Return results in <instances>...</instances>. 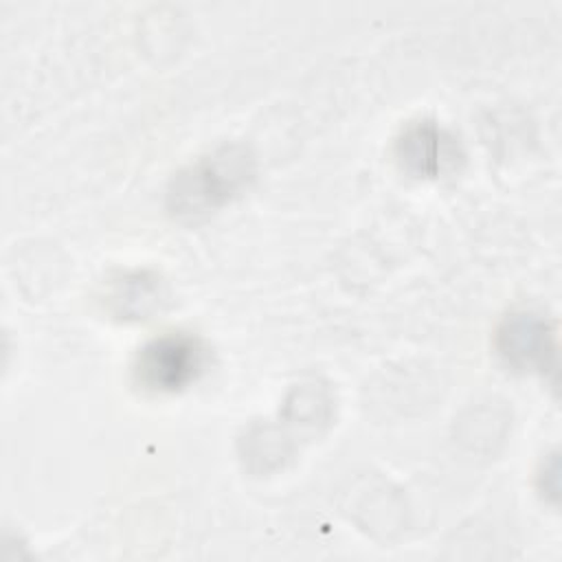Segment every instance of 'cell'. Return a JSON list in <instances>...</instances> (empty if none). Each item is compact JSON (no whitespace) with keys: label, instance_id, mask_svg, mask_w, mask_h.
<instances>
[{"label":"cell","instance_id":"6da1fadb","mask_svg":"<svg viewBox=\"0 0 562 562\" xmlns=\"http://www.w3.org/2000/svg\"><path fill=\"white\" fill-rule=\"evenodd\" d=\"M255 176V158L244 145H224L173 176L167 209L178 220H198L233 200Z\"/></svg>","mask_w":562,"mask_h":562},{"label":"cell","instance_id":"7a4b0ae2","mask_svg":"<svg viewBox=\"0 0 562 562\" xmlns=\"http://www.w3.org/2000/svg\"><path fill=\"white\" fill-rule=\"evenodd\" d=\"M206 345L187 331H169L145 342L132 364L138 389L151 395H171L193 384L206 369Z\"/></svg>","mask_w":562,"mask_h":562},{"label":"cell","instance_id":"3957f363","mask_svg":"<svg viewBox=\"0 0 562 562\" xmlns=\"http://www.w3.org/2000/svg\"><path fill=\"white\" fill-rule=\"evenodd\" d=\"M496 351L514 371L547 373L555 369V331L540 314L512 312L496 329Z\"/></svg>","mask_w":562,"mask_h":562},{"label":"cell","instance_id":"277c9868","mask_svg":"<svg viewBox=\"0 0 562 562\" xmlns=\"http://www.w3.org/2000/svg\"><path fill=\"white\" fill-rule=\"evenodd\" d=\"M395 156L406 173L424 180H437L454 171L463 160L454 134L432 119L408 123L395 140Z\"/></svg>","mask_w":562,"mask_h":562},{"label":"cell","instance_id":"5b68a950","mask_svg":"<svg viewBox=\"0 0 562 562\" xmlns=\"http://www.w3.org/2000/svg\"><path fill=\"white\" fill-rule=\"evenodd\" d=\"M110 301L116 305V314H123V318H145L160 301V285L156 277H149L147 272L123 274L114 283Z\"/></svg>","mask_w":562,"mask_h":562}]
</instances>
